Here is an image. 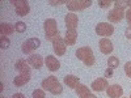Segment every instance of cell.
I'll return each mask as SVG.
<instances>
[{"label":"cell","instance_id":"cell-13","mask_svg":"<svg viewBox=\"0 0 131 98\" xmlns=\"http://www.w3.org/2000/svg\"><path fill=\"white\" fill-rule=\"evenodd\" d=\"M45 64H46V67L49 71L51 72H55L60 68V63L59 60L55 58V56H52V55H47L46 59H45Z\"/></svg>","mask_w":131,"mask_h":98},{"label":"cell","instance_id":"cell-32","mask_svg":"<svg viewBox=\"0 0 131 98\" xmlns=\"http://www.w3.org/2000/svg\"><path fill=\"white\" fill-rule=\"evenodd\" d=\"M12 98H25V95L23 93H16V94L12 95Z\"/></svg>","mask_w":131,"mask_h":98},{"label":"cell","instance_id":"cell-18","mask_svg":"<svg viewBox=\"0 0 131 98\" xmlns=\"http://www.w3.org/2000/svg\"><path fill=\"white\" fill-rule=\"evenodd\" d=\"M76 39H78V33L76 30H67L64 35V42L67 46H73L76 43Z\"/></svg>","mask_w":131,"mask_h":98},{"label":"cell","instance_id":"cell-26","mask_svg":"<svg viewBox=\"0 0 131 98\" xmlns=\"http://www.w3.org/2000/svg\"><path fill=\"white\" fill-rule=\"evenodd\" d=\"M112 4L110 0H98V5H100L101 8H109Z\"/></svg>","mask_w":131,"mask_h":98},{"label":"cell","instance_id":"cell-10","mask_svg":"<svg viewBox=\"0 0 131 98\" xmlns=\"http://www.w3.org/2000/svg\"><path fill=\"white\" fill-rule=\"evenodd\" d=\"M64 22H66V26H67V30H76L78 24H79V17H78V15L71 12L68 15H66Z\"/></svg>","mask_w":131,"mask_h":98},{"label":"cell","instance_id":"cell-31","mask_svg":"<svg viewBox=\"0 0 131 98\" xmlns=\"http://www.w3.org/2000/svg\"><path fill=\"white\" fill-rule=\"evenodd\" d=\"M125 35L127 39H131V26H127L126 30H125Z\"/></svg>","mask_w":131,"mask_h":98},{"label":"cell","instance_id":"cell-36","mask_svg":"<svg viewBox=\"0 0 131 98\" xmlns=\"http://www.w3.org/2000/svg\"><path fill=\"white\" fill-rule=\"evenodd\" d=\"M130 98H131V95H130Z\"/></svg>","mask_w":131,"mask_h":98},{"label":"cell","instance_id":"cell-28","mask_svg":"<svg viewBox=\"0 0 131 98\" xmlns=\"http://www.w3.org/2000/svg\"><path fill=\"white\" fill-rule=\"evenodd\" d=\"M114 8H119V9H123L126 8V4L125 2H119V0H117V2H114Z\"/></svg>","mask_w":131,"mask_h":98},{"label":"cell","instance_id":"cell-14","mask_svg":"<svg viewBox=\"0 0 131 98\" xmlns=\"http://www.w3.org/2000/svg\"><path fill=\"white\" fill-rule=\"evenodd\" d=\"M28 63L33 68L41 69L42 65H43V58L39 55V54H31V55H29V58H28Z\"/></svg>","mask_w":131,"mask_h":98},{"label":"cell","instance_id":"cell-4","mask_svg":"<svg viewBox=\"0 0 131 98\" xmlns=\"http://www.w3.org/2000/svg\"><path fill=\"white\" fill-rule=\"evenodd\" d=\"M38 47H41V39L39 38H29L23 43L21 50H23L25 55H31L33 51L37 50Z\"/></svg>","mask_w":131,"mask_h":98},{"label":"cell","instance_id":"cell-19","mask_svg":"<svg viewBox=\"0 0 131 98\" xmlns=\"http://www.w3.org/2000/svg\"><path fill=\"white\" fill-rule=\"evenodd\" d=\"M64 84L67 85L68 88H71V89H76V86L80 84V81H79V77H76V76H73V75H67V76L64 77Z\"/></svg>","mask_w":131,"mask_h":98},{"label":"cell","instance_id":"cell-3","mask_svg":"<svg viewBox=\"0 0 131 98\" xmlns=\"http://www.w3.org/2000/svg\"><path fill=\"white\" fill-rule=\"evenodd\" d=\"M43 29H45V37L47 41H54L57 37H59V29H58V24L54 18H49L45 21L43 24Z\"/></svg>","mask_w":131,"mask_h":98},{"label":"cell","instance_id":"cell-22","mask_svg":"<svg viewBox=\"0 0 131 98\" xmlns=\"http://www.w3.org/2000/svg\"><path fill=\"white\" fill-rule=\"evenodd\" d=\"M107 67L112 68V69H115L119 67V59L117 56H110L107 59Z\"/></svg>","mask_w":131,"mask_h":98},{"label":"cell","instance_id":"cell-24","mask_svg":"<svg viewBox=\"0 0 131 98\" xmlns=\"http://www.w3.org/2000/svg\"><path fill=\"white\" fill-rule=\"evenodd\" d=\"M15 29H16L17 33H24L26 30V24L23 22V21H18V22H16V25H15Z\"/></svg>","mask_w":131,"mask_h":98},{"label":"cell","instance_id":"cell-20","mask_svg":"<svg viewBox=\"0 0 131 98\" xmlns=\"http://www.w3.org/2000/svg\"><path fill=\"white\" fill-rule=\"evenodd\" d=\"M16 31L15 29V25L12 24H7V22H2L0 24V33H2V35H10L13 34V33Z\"/></svg>","mask_w":131,"mask_h":98},{"label":"cell","instance_id":"cell-15","mask_svg":"<svg viewBox=\"0 0 131 98\" xmlns=\"http://www.w3.org/2000/svg\"><path fill=\"white\" fill-rule=\"evenodd\" d=\"M75 90H76V94H78L80 98H97L94 94L91 93L89 88H88V86H85V85L79 84L78 86H76Z\"/></svg>","mask_w":131,"mask_h":98},{"label":"cell","instance_id":"cell-33","mask_svg":"<svg viewBox=\"0 0 131 98\" xmlns=\"http://www.w3.org/2000/svg\"><path fill=\"white\" fill-rule=\"evenodd\" d=\"M63 2H50V4L51 5H54V7H57V5H60Z\"/></svg>","mask_w":131,"mask_h":98},{"label":"cell","instance_id":"cell-23","mask_svg":"<svg viewBox=\"0 0 131 98\" xmlns=\"http://www.w3.org/2000/svg\"><path fill=\"white\" fill-rule=\"evenodd\" d=\"M9 45H10V41H9L8 37H5V35L0 37V47H2L3 50H4V48H8Z\"/></svg>","mask_w":131,"mask_h":98},{"label":"cell","instance_id":"cell-1","mask_svg":"<svg viewBox=\"0 0 131 98\" xmlns=\"http://www.w3.org/2000/svg\"><path fill=\"white\" fill-rule=\"evenodd\" d=\"M41 85H42V88L45 90L50 92L54 95L62 94V92H63V86L58 81V79L55 77V76H49V77H46L45 80L41 82Z\"/></svg>","mask_w":131,"mask_h":98},{"label":"cell","instance_id":"cell-30","mask_svg":"<svg viewBox=\"0 0 131 98\" xmlns=\"http://www.w3.org/2000/svg\"><path fill=\"white\" fill-rule=\"evenodd\" d=\"M125 17H126L127 22H128V26H131V9H128L127 12L125 13Z\"/></svg>","mask_w":131,"mask_h":98},{"label":"cell","instance_id":"cell-2","mask_svg":"<svg viewBox=\"0 0 131 98\" xmlns=\"http://www.w3.org/2000/svg\"><path fill=\"white\" fill-rule=\"evenodd\" d=\"M76 58H78L79 60H81L86 67H92V65L94 64V62H96L93 51L88 46H84V47H80V48L76 50Z\"/></svg>","mask_w":131,"mask_h":98},{"label":"cell","instance_id":"cell-35","mask_svg":"<svg viewBox=\"0 0 131 98\" xmlns=\"http://www.w3.org/2000/svg\"><path fill=\"white\" fill-rule=\"evenodd\" d=\"M2 98H4V97H2Z\"/></svg>","mask_w":131,"mask_h":98},{"label":"cell","instance_id":"cell-8","mask_svg":"<svg viewBox=\"0 0 131 98\" xmlns=\"http://www.w3.org/2000/svg\"><path fill=\"white\" fill-rule=\"evenodd\" d=\"M13 5H15V9H16V13L21 17H24L29 13L30 10V7H29V3L26 0H16V2H12Z\"/></svg>","mask_w":131,"mask_h":98},{"label":"cell","instance_id":"cell-27","mask_svg":"<svg viewBox=\"0 0 131 98\" xmlns=\"http://www.w3.org/2000/svg\"><path fill=\"white\" fill-rule=\"evenodd\" d=\"M125 73L127 77H131V62H127L125 64Z\"/></svg>","mask_w":131,"mask_h":98},{"label":"cell","instance_id":"cell-34","mask_svg":"<svg viewBox=\"0 0 131 98\" xmlns=\"http://www.w3.org/2000/svg\"><path fill=\"white\" fill-rule=\"evenodd\" d=\"M125 4H126V7H128V9H131V2L128 0V2H125Z\"/></svg>","mask_w":131,"mask_h":98},{"label":"cell","instance_id":"cell-17","mask_svg":"<svg viewBox=\"0 0 131 98\" xmlns=\"http://www.w3.org/2000/svg\"><path fill=\"white\" fill-rule=\"evenodd\" d=\"M29 63L25 60V59H20L17 63H16V69L21 73V75H30V67H29Z\"/></svg>","mask_w":131,"mask_h":98},{"label":"cell","instance_id":"cell-5","mask_svg":"<svg viewBox=\"0 0 131 98\" xmlns=\"http://www.w3.org/2000/svg\"><path fill=\"white\" fill-rule=\"evenodd\" d=\"M66 5L70 10L75 12V10H83L92 5L91 0H71V2H66Z\"/></svg>","mask_w":131,"mask_h":98},{"label":"cell","instance_id":"cell-7","mask_svg":"<svg viewBox=\"0 0 131 98\" xmlns=\"http://www.w3.org/2000/svg\"><path fill=\"white\" fill-rule=\"evenodd\" d=\"M52 48H54V52H55L58 56H63L66 54V50H67V45H66V42H64V38H62L60 35L57 37L52 41Z\"/></svg>","mask_w":131,"mask_h":98},{"label":"cell","instance_id":"cell-9","mask_svg":"<svg viewBox=\"0 0 131 98\" xmlns=\"http://www.w3.org/2000/svg\"><path fill=\"white\" fill-rule=\"evenodd\" d=\"M125 18V10L123 9H119V8H114L112 9L110 12L107 13V20L110 22H121V21Z\"/></svg>","mask_w":131,"mask_h":98},{"label":"cell","instance_id":"cell-6","mask_svg":"<svg viewBox=\"0 0 131 98\" xmlns=\"http://www.w3.org/2000/svg\"><path fill=\"white\" fill-rule=\"evenodd\" d=\"M96 33H97V35H102L106 38L114 33V26L110 25L109 22H100L96 25Z\"/></svg>","mask_w":131,"mask_h":98},{"label":"cell","instance_id":"cell-11","mask_svg":"<svg viewBox=\"0 0 131 98\" xmlns=\"http://www.w3.org/2000/svg\"><path fill=\"white\" fill-rule=\"evenodd\" d=\"M91 88L94 90V92H104L109 88V82L105 77H100V79H97L92 82L91 85Z\"/></svg>","mask_w":131,"mask_h":98},{"label":"cell","instance_id":"cell-16","mask_svg":"<svg viewBox=\"0 0 131 98\" xmlns=\"http://www.w3.org/2000/svg\"><path fill=\"white\" fill-rule=\"evenodd\" d=\"M98 47H100V51L102 54H105V55H107V54H110L113 51V43L110 39H107V38H102L100 39V43H98Z\"/></svg>","mask_w":131,"mask_h":98},{"label":"cell","instance_id":"cell-12","mask_svg":"<svg viewBox=\"0 0 131 98\" xmlns=\"http://www.w3.org/2000/svg\"><path fill=\"white\" fill-rule=\"evenodd\" d=\"M106 94H107V97H110V98H121L122 94H123V89H122L121 85L114 84V85H110L106 89Z\"/></svg>","mask_w":131,"mask_h":98},{"label":"cell","instance_id":"cell-29","mask_svg":"<svg viewBox=\"0 0 131 98\" xmlns=\"http://www.w3.org/2000/svg\"><path fill=\"white\" fill-rule=\"evenodd\" d=\"M104 76H105V79H110L112 76H113V69L107 67V68L105 69V72H104Z\"/></svg>","mask_w":131,"mask_h":98},{"label":"cell","instance_id":"cell-21","mask_svg":"<svg viewBox=\"0 0 131 98\" xmlns=\"http://www.w3.org/2000/svg\"><path fill=\"white\" fill-rule=\"evenodd\" d=\"M30 81V75H17L16 77L13 79V84L16 86H24Z\"/></svg>","mask_w":131,"mask_h":98},{"label":"cell","instance_id":"cell-25","mask_svg":"<svg viewBox=\"0 0 131 98\" xmlns=\"http://www.w3.org/2000/svg\"><path fill=\"white\" fill-rule=\"evenodd\" d=\"M33 98H46V94L45 92H43L42 89H36L34 92H33Z\"/></svg>","mask_w":131,"mask_h":98}]
</instances>
